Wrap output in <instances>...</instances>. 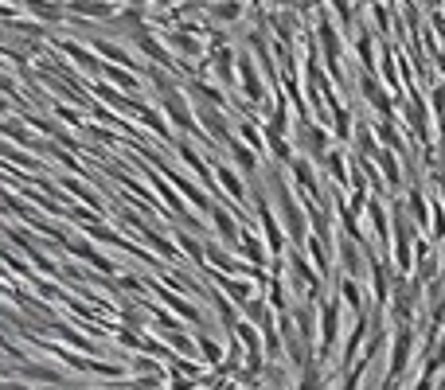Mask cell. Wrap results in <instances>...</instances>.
Returning <instances> with one entry per match:
<instances>
[{
    "label": "cell",
    "instance_id": "cell-1",
    "mask_svg": "<svg viewBox=\"0 0 445 390\" xmlns=\"http://www.w3.org/2000/svg\"><path fill=\"white\" fill-rule=\"evenodd\" d=\"M157 86H160V94H164V102H169V114H172V121H176L180 129H192V114H188V102L176 94V86L172 82H164V78H157Z\"/></svg>",
    "mask_w": 445,
    "mask_h": 390
},
{
    "label": "cell",
    "instance_id": "cell-2",
    "mask_svg": "<svg viewBox=\"0 0 445 390\" xmlns=\"http://www.w3.org/2000/svg\"><path fill=\"white\" fill-rule=\"evenodd\" d=\"M70 12H79V16H109V4L106 0H70Z\"/></svg>",
    "mask_w": 445,
    "mask_h": 390
},
{
    "label": "cell",
    "instance_id": "cell-3",
    "mask_svg": "<svg viewBox=\"0 0 445 390\" xmlns=\"http://www.w3.org/2000/svg\"><path fill=\"white\" fill-rule=\"evenodd\" d=\"M137 47L145 51L148 58H157V63H169V55H164V47H157V39H153V36H145V28L137 31Z\"/></svg>",
    "mask_w": 445,
    "mask_h": 390
},
{
    "label": "cell",
    "instance_id": "cell-4",
    "mask_svg": "<svg viewBox=\"0 0 445 390\" xmlns=\"http://www.w3.org/2000/svg\"><path fill=\"white\" fill-rule=\"evenodd\" d=\"M31 12L40 20H63V8L59 4H47V0H31Z\"/></svg>",
    "mask_w": 445,
    "mask_h": 390
},
{
    "label": "cell",
    "instance_id": "cell-5",
    "mask_svg": "<svg viewBox=\"0 0 445 390\" xmlns=\"http://www.w3.org/2000/svg\"><path fill=\"white\" fill-rule=\"evenodd\" d=\"M242 78H247V94L250 98H262V82H258V70L250 63H242Z\"/></svg>",
    "mask_w": 445,
    "mask_h": 390
},
{
    "label": "cell",
    "instance_id": "cell-6",
    "mask_svg": "<svg viewBox=\"0 0 445 390\" xmlns=\"http://www.w3.org/2000/svg\"><path fill=\"white\" fill-rule=\"evenodd\" d=\"M320 39H325V55L336 58L340 55V43H336V31L328 28V24H320Z\"/></svg>",
    "mask_w": 445,
    "mask_h": 390
},
{
    "label": "cell",
    "instance_id": "cell-7",
    "mask_svg": "<svg viewBox=\"0 0 445 390\" xmlns=\"http://www.w3.org/2000/svg\"><path fill=\"white\" fill-rule=\"evenodd\" d=\"M364 94L371 98V102H375L379 109H391V102H387V94H383V90H379V86H375V82H371V78H364Z\"/></svg>",
    "mask_w": 445,
    "mask_h": 390
},
{
    "label": "cell",
    "instance_id": "cell-8",
    "mask_svg": "<svg viewBox=\"0 0 445 390\" xmlns=\"http://www.w3.org/2000/svg\"><path fill=\"white\" fill-rule=\"evenodd\" d=\"M211 12H215L219 20H238V0H227V4H215Z\"/></svg>",
    "mask_w": 445,
    "mask_h": 390
},
{
    "label": "cell",
    "instance_id": "cell-9",
    "mask_svg": "<svg viewBox=\"0 0 445 390\" xmlns=\"http://www.w3.org/2000/svg\"><path fill=\"white\" fill-rule=\"evenodd\" d=\"M106 75H109V78H114V82H118V86H121V90H133V86H137V78H129V75H125V70H118V67H109V70H106Z\"/></svg>",
    "mask_w": 445,
    "mask_h": 390
},
{
    "label": "cell",
    "instance_id": "cell-10",
    "mask_svg": "<svg viewBox=\"0 0 445 390\" xmlns=\"http://www.w3.org/2000/svg\"><path fill=\"white\" fill-rule=\"evenodd\" d=\"M379 164H383L387 180H391V184H395V180H398V172H395V156H391V153H383V156H379Z\"/></svg>",
    "mask_w": 445,
    "mask_h": 390
},
{
    "label": "cell",
    "instance_id": "cell-11",
    "mask_svg": "<svg viewBox=\"0 0 445 390\" xmlns=\"http://www.w3.org/2000/svg\"><path fill=\"white\" fill-rule=\"evenodd\" d=\"M172 43H176V51H184V55H196V51H199L188 36H172Z\"/></svg>",
    "mask_w": 445,
    "mask_h": 390
},
{
    "label": "cell",
    "instance_id": "cell-12",
    "mask_svg": "<svg viewBox=\"0 0 445 390\" xmlns=\"http://www.w3.org/2000/svg\"><path fill=\"white\" fill-rule=\"evenodd\" d=\"M98 51H102V55H109V58H114V63H125V51H118V47H114V43H98Z\"/></svg>",
    "mask_w": 445,
    "mask_h": 390
},
{
    "label": "cell",
    "instance_id": "cell-13",
    "mask_svg": "<svg viewBox=\"0 0 445 390\" xmlns=\"http://www.w3.org/2000/svg\"><path fill=\"white\" fill-rule=\"evenodd\" d=\"M215 223H219V231L227 234V238H235V223H231V219H227L223 211H215Z\"/></svg>",
    "mask_w": 445,
    "mask_h": 390
},
{
    "label": "cell",
    "instance_id": "cell-14",
    "mask_svg": "<svg viewBox=\"0 0 445 390\" xmlns=\"http://www.w3.org/2000/svg\"><path fill=\"white\" fill-rule=\"evenodd\" d=\"M359 58L371 67V39H359Z\"/></svg>",
    "mask_w": 445,
    "mask_h": 390
},
{
    "label": "cell",
    "instance_id": "cell-15",
    "mask_svg": "<svg viewBox=\"0 0 445 390\" xmlns=\"http://www.w3.org/2000/svg\"><path fill=\"white\" fill-rule=\"evenodd\" d=\"M223 184H227V187H231V192H235V195H242V187H238V180H235V176H231V172H223Z\"/></svg>",
    "mask_w": 445,
    "mask_h": 390
},
{
    "label": "cell",
    "instance_id": "cell-16",
    "mask_svg": "<svg viewBox=\"0 0 445 390\" xmlns=\"http://www.w3.org/2000/svg\"><path fill=\"white\" fill-rule=\"evenodd\" d=\"M305 390H317V367H309V375H305Z\"/></svg>",
    "mask_w": 445,
    "mask_h": 390
},
{
    "label": "cell",
    "instance_id": "cell-17",
    "mask_svg": "<svg viewBox=\"0 0 445 390\" xmlns=\"http://www.w3.org/2000/svg\"><path fill=\"white\" fill-rule=\"evenodd\" d=\"M164 4H169V0H164Z\"/></svg>",
    "mask_w": 445,
    "mask_h": 390
}]
</instances>
